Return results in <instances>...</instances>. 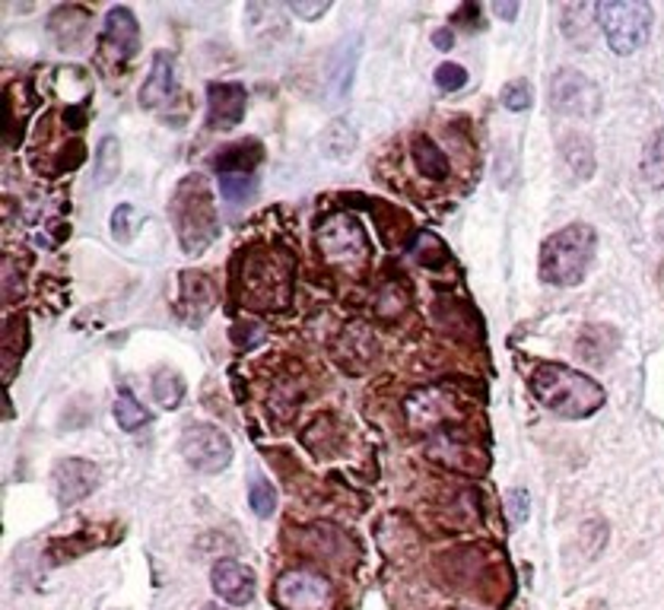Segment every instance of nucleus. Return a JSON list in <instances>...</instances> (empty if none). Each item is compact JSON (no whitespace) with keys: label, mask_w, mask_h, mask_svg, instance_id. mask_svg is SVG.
I'll use <instances>...</instances> for the list:
<instances>
[{"label":"nucleus","mask_w":664,"mask_h":610,"mask_svg":"<svg viewBox=\"0 0 664 610\" xmlns=\"http://www.w3.org/2000/svg\"><path fill=\"white\" fill-rule=\"evenodd\" d=\"M293 274L296 261L283 248H245L239 261H233V296L245 308L277 312L293 300Z\"/></svg>","instance_id":"obj_1"},{"label":"nucleus","mask_w":664,"mask_h":610,"mask_svg":"<svg viewBox=\"0 0 664 610\" xmlns=\"http://www.w3.org/2000/svg\"><path fill=\"white\" fill-rule=\"evenodd\" d=\"M528 388L550 414L563 420H585L604 407V388L585 372L563 363H541L531 372Z\"/></svg>","instance_id":"obj_2"},{"label":"nucleus","mask_w":664,"mask_h":610,"mask_svg":"<svg viewBox=\"0 0 664 610\" xmlns=\"http://www.w3.org/2000/svg\"><path fill=\"white\" fill-rule=\"evenodd\" d=\"M169 216H172V226H176L184 255L207 251L220 236V216L213 207L211 184L201 176H188L176 184L172 201H169Z\"/></svg>","instance_id":"obj_3"},{"label":"nucleus","mask_w":664,"mask_h":610,"mask_svg":"<svg viewBox=\"0 0 664 610\" xmlns=\"http://www.w3.org/2000/svg\"><path fill=\"white\" fill-rule=\"evenodd\" d=\"M595 248H598V233L588 223H573L543 239L538 274L550 286H578L592 268Z\"/></svg>","instance_id":"obj_4"},{"label":"nucleus","mask_w":664,"mask_h":610,"mask_svg":"<svg viewBox=\"0 0 664 610\" xmlns=\"http://www.w3.org/2000/svg\"><path fill=\"white\" fill-rule=\"evenodd\" d=\"M595 13L610 52L617 55H633L635 48H642L655 16L645 0H604L595 7Z\"/></svg>","instance_id":"obj_5"},{"label":"nucleus","mask_w":664,"mask_h":610,"mask_svg":"<svg viewBox=\"0 0 664 610\" xmlns=\"http://www.w3.org/2000/svg\"><path fill=\"white\" fill-rule=\"evenodd\" d=\"M315 245L334 268H362L369 261V239L362 223L350 214H331L318 223Z\"/></svg>","instance_id":"obj_6"},{"label":"nucleus","mask_w":664,"mask_h":610,"mask_svg":"<svg viewBox=\"0 0 664 610\" xmlns=\"http://www.w3.org/2000/svg\"><path fill=\"white\" fill-rule=\"evenodd\" d=\"M184 461L198 474H220L233 464V442L226 432H220L211 423H191L181 432L179 442Z\"/></svg>","instance_id":"obj_7"},{"label":"nucleus","mask_w":664,"mask_h":610,"mask_svg":"<svg viewBox=\"0 0 664 610\" xmlns=\"http://www.w3.org/2000/svg\"><path fill=\"white\" fill-rule=\"evenodd\" d=\"M334 585L312 569H290L273 585V605L280 610H328Z\"/></svg>","instance_id":"obj_8"},{"label":"nucleus","mask_w":664,"mask_h":610,"mask_svg":"<svg viewBox=\"0 0 664 610\" xmlns=\"http://www.w3.org/2000/svg\"><path fill=\"white\" fill-rule=\"evenodd\" d=\"M550 105L560 115H575V118H592L601 109V90L598 83H592V77H585L575 67H560L550 80Z\"/></svg>","instance_id":"obj_9"},{"label":"nucleus","mask_w":664,"mask_h":610,"mask_svg":"<svg viewBox=\"0 0 664 610\" xmlns=\"http://www.w3.org/2000/svg\"><path fill=\"white\" fill-rule=\"evenodd\" d=\"M140 52V23L127 7H112L102 26V42H99V58L112 67H127Z\"/></svg>","instance_id":"obj_10"},{"label":"nucleus","mask_w":664,"mask_h":610,"mask_svg":"<svg viewBox=\"0 0 664 610\" xmlns=\"http://www.w3.org/2000/svg\"><path fill=\"white\" fill-rule=\"evenodd\" d=\"M52 484H55V499L58 506H77L99 487V467L83 458H60L52 471Z\"/></svg>","instance_id":"obj_11"},{"label":"nucleus","mask_w":664,"mask_h":610,"mask_svg":"<svg viewBox=\"0 0 664 610\" xmlns=\"http://www.w3.org/2000/svg\"><path fill=\"white\" fill-rule=\"evenodd\" d=\"M216 308V286L204 271H184L179 276V315L191 325L201 328Z\"/></svg>","instance_id":"obj_12"},{"label":"nucleus","mask_w":664,"mask_h":610,"mask_svg":"<svg viewBox=\"0 0 664 610\" xmlns=\"http://www.w3.org/2000/svg\"><path fill=\"white\" fill-rule=\"evenodd\" d=\"M248 92L241 83H207V127L211 131H233L245 118Z\"/></svg>","instance_id":"obj_13"},{"label":"nucleus","mask_w":664,"mask_h":610,"mask_svg":"<svg viewBox=\"0 0 664 610\" xmlns=\"http://www.w3.org/2000/svg\"><path fill=\"white\" fill-rule=\"evenodd\" d=\"M213 591L220 595V601H226L229 608H245L251 605L255 591H258V579L255 573L239 563V560H220L211 573Z\"/></svg>","instance_id":"obj_14"},{"label":"nucleus","mask_w":664,"mask_h":610,"mask_svg":"<svg viewBox=\"0 0 664 610\" xmlns=\"http://www.w3.org/2000/svg\"><path fill=\"white\" fill-rule=\"evenodd\" d=\"M176 95V67H172V55L169 52H156L153 55V67L144 90H140V105L144 109H162L169 99Z\"/></svg>","instance_id":"obj_15"},{"label":"nucleus","mask_w":664,"mask_h":610,"mask_svg":"<svg viewBox=\"0 0 664 610\" xmlns=\"http://www.w3.org/2000/svg\"><path fill=\"white\" fill-rule=\"evenodd\" d=\"M87 23H90V13L80 10V7H60L48 16V35L58 42L60 48H74L87 38Z\"/></svg>","instance_id":"obj_16"},{"label":"nucleus","mask_w":664,"mask_h":610,"mask_svg":"<svg viewBox=\"0 0 664 610\" xmlns=\"http://www.w3.org/2000/svg\"><path fill=\"white\" fill-rule=\"evenodd\" d=\"M26 350H30V321L23 312H16L3 321V382L16 372Z\"/></svg>","instance_id":"obj_17"},{"label":"nucleus","mask_w":664,"mask_h":610,"mask_svg":"<svg viewBox=\"0 0 664 610\" xmlns=\"http://www.w3.org/2000/svg\"><path fill=\"white\" fill-rule=\"evenodd\" d=\"M410 150H414V162H417V172H420L423 179H429V182L449 179V172H452L449 156L439 150L436 140H429L426 134H417V137L410 140Z\"/></svg>","instance_id":"obj_18"},{"label":"nucleus","mask_w":664,"mask_h":610,"mask_svg":"<svg viewBox=\"0 0 664 610\" xmlns=\"http://www.w3.org/2000/svg\"><path fill=\"white\" fill-rule=\"evenodd\" d=\"M261 159H265V147L258 140H241L236 147L220 150V156L213 159V169L220 176H226V172H255V166Z\"/></svg>","instance_id":"obj_19"},{"label":"nucleus","mask_w":664,"mask_h":610,"mask_svg":"<svg viewBox=\"0 0 664 610\" xmlns=\"http://www.w3.org/2000/svg\"><path fill=\"white\" fill-rule=\"evenodd\" d=\"M563 159H566V166L573 169L578 182L595 176V147H592V140L585 134H570L563 140Z\"/></svg>","instance_id":"obj_20"},{"label":"nucleus","mask_w":664,"mask_h":610,"mask_svg":"<svg viewBox=\"0 0 664 610\" xmlns=\"http://www.w3.org/2000/svg\"><path fill=\"white\" fill-rule=\"evenodd\" d=\"M115 420L124 432H140L144 427H150L153 414L137 400L134 395L121 392L119 400H115Z\"/></svg>","instance_id":"obj_21"},{"label":"nucleus","mask_w":664,"mask_h":610,"mask_svg":"<svg viewBox=\"0 0 664 610\" xmlns=\"http://www.w3.org/2000/svg\"><path fill=\"white\" fill-rule=\"evenodd\" d=\"M639 172H642V182L649 188H664V127L649 140V147L642 152V162H639Z\"/></svg>","instance_id":"obj_22"},{"label":"nucleus","mask_w":664,"mask_h":610,"mask_svg":"<svg viewBox=\"0 0 664 610\" xmlns=\"http://www.w3.org/2000/svg\"><path fill=\"white\" fill-rule=\"evenodd\" d=\"M322 150L328 152L331 159H347L350 152L357 150V127L350 122H334L328 131H325V137H322Z\"/></svg>","instance_id":"obj_23"},{"label":"nucleus","mask_w":664,"mask_h":610,"mask_svg":"<svg viewBox=\"0 0 664 610\" xmlns=\"http://www.w3.org/2000/svg\"><path fill=\"white\" fill-rule=\"evenodd\" d=\"M153 397L159 400V407L166 410H179L181 397H184V382H181L179 372L172 369H159L153 375Z\"/></svg>","instance_id":"obj_24"},{"label":"nucleus","mask_w":664,"mask_h":610,"mask_svg":"<svg viewBox=\"0 0 664 610\" xmlns=\"http://www.w3.org/2000/svg\"><path fill=\"white\" fill-rule=\"evenodd\" d=\"M220 191L229 204H248L258 194V179L255 172H226L220 176Z\"/></svg>","instance_id":"obj_25"},{"label":"nucleus","mask_w":664,"mask_h":610,"mask_svg":"<svg viewBox=\"0 0 664 610\" xmlns=\"http://www.w3.org/2000/svg\"><path fill=\"white\" fill-rule=\"evenodd\" d=\"M121 172V144L115 137H102L95 152V184H109L119 179Z\"/></svg>","instance_id":"obj_26"},{"label":"nucleus","mask_w":664,"mask_h":610,"mask_svg":"<svg viewBox=\"0 0 664 610\" xmlns=\"http://www.w3.org/2000/svg\"><path fill=\"white\" fill-rule=\"evenodd\" d=\"M248 502H251V512L258 519H271L273 512H277V489L268 481L255 477L251 487H248Z\"/></svg>","instance_id":"obj_27"},{"label":"nucleus","mask_w":664,"mask_h":610,"mask_svg":"<svg viewBox=\"0 0 664 610\" xmlns=\"http://www.w3.org/2000/svg\"><path fill=\"white\" fill-rule=\"evenodd\" d=\"M499 102H503L509 112H525V109H531V102H534L531 83H528V80H513V83H506L503 92H499Z\"/></svg>","instance_id":"obj_28"},{"label":"nucleus","mask_w":664,"mask_h":610,"mask_svg":"<svg viewBox=\"0 0 664 610\" xmlns=\"http://www.w3.org/2000/svg\"><path fill=\"white\" fill-rule=\"evenodd\" d=\"M464 83H468V70L461 67V64H439L436 67V87L442 92H458L464 90Z\"/></svg>","instance_id":"obj_29"},{"label":"nucleus","mask_w":664,"mask_h":610,"mask_svg":"<svg viewBox=\"0 0 664 610\" xmlns=\"http://www.w3.org/2000/svg\"><path fill=\"white\" fill-rule=\"evenodd\" d=\"M261 340H265V328L255 325V321H239V325L233 328V343L241 347V350H248V347H255V343H261Z\"/></svg>","instance_id":"obj_30"},{"label":"nucleus","mask_w":664,"mask_h":610,"mask_svg":"<svg viewBox=\"0 0 664 610\" xmlns=\"http://www.w3.org/2000/svg\"><path fill=\"white\" fill-rule=\"evenodd\" d=\"M506 506H509V519L515 524H521V521H528V509H531V496H528V489H513L509 496H506Z\"/></svg>","instance_id":"obj_31"},{"label":"nucleus","mask_w":664,"mask_h":610,"mask_svg":"<svg viewBox=\"0 0 664 610\" xmlns=\"http://www.w3.org/2000/svg\"><path fill=\"white\" fill-rule=\"evenodd\" d=\"M127 219H137L134 207H131V204H119V207H115V214H112V236H115L119 242H127V239H131Z\"/></svg>","instance_id":"obj_32"},{"label":"nucleus","mask_w":664,"mask_h":610,"mask_svg":"<svg viewBox=\"0 0 664 610\" xmlns=\"http://www.w3.org/2000/svg\"><path fill=\"white\" fill-rule=\"evenodd\" d=\"M290 10H293L296 16H302V20H318L322 13H328V10H331V3H328V0H318V3L293 0V3H290Z\"/></svg>","instance_id":"obj_33"},{"label":"nucleus","mask_w":664,"mask_h":610,"mask_svg":"<svg viewBox=\"0 0 664 610\" xmlns=\"http://www.w3.org/2000/svg\"><path fill=\"white\" fill-rule=\"evenodd\" d=\"M481 7L477 3H468V7H461L458 13H454V23H461V20H468L471 23V30H481Z\"/></svg>","instance_id":"obj_34"},{"label":"nucleus","mask_w":664,"mask_h":610,"mask_svg":"<svg viewBox=\"0 0 664 610\" xmlns=\"http://www.w3.org/2000/svg\"><path fill=\"white\" fill-rule=\"evenodd\" d=\"M489 10H493L496 16L509 20V23H515V16H518V3H506V0H493V3H489Z\"/></svg>","instance_id":"obj_35"},{"label":"nucleus","mask_w":664,"mask_h":610,"mask_svg":"<svg viewBox=\"0 0 664 610\" xmlns=\"http://www.w3.org/2000/svg\"><path fill=\"white\" fill-rule=\"evenodd\" d=\"M432 45H436L439 52H452V45H454L452 30H439V32H436V35H432Z\"/></svg>","instance_id":"obj_36"},{"label":"nucleus","mask_w":664,"mask_h":610,"mask_svg":"<svg viewBox=\"0 0 664 610\" xmlns=\"http://www.w3.org/2000/svg\"><path fill=\"white\" fill-rule=\"evenodd\" d=\"M198 610H226V608H220V605H204V608H198Z\"/></svg>","instance_id":"obj_37"}]
</instances>
